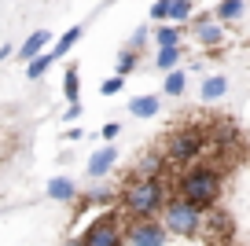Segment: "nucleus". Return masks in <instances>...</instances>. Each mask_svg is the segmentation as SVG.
Here are the masks:
<instances>
[{
    "instance_id": "nucleus-1",
    "label": "nucleus",
    "mask_w": 250,
    "mask_h": 246,
    "mask_svg": "<svg viewBox=\"0 0 250 246\" xmlns=\"http://www.w3.org/2000/svg\"><path fill=\"white\" fill-rule=\"evenodd\" d=\"M166 206V184L162 180H125L122 184V217H129V221H151V217L158 213V209Z\"/></svg>"
},
{
    "instance_id": "nucleus-2",
    "label": "nucleus",
    "mask_w": 250,
    "mask_h": 246,
    "mask_svg": "<svg viewBox=\"0 0 250 246\" xmlns=\"http://www.w3.org/2000/svg\"><path fill=\"white\" fill-rule=\"evenodd\" d=\"M221 187H225V177H221L213 165H188L180 173V184H177V199L191 202L195 209H206L217 202Z\"/></svg>"
},
{
    "instance_id": "nucleus-3",
    "label": "nucleus",
    "mask_w": 250,
    "mask_h": 246,
    "mask_svg": "<svg viewBox=\"0 0 250 246\" xmlns=\"http://www.w3.org/2000/svg\"><path fill=\"white\" fill-rule=\"evenodd\" d=\"M206 151V132L195 129V125H184V129H177L169 140H166V151L162 158L173 162V165H199V158H203Z\"/></svg>"
},
{
    "instance_id": "nucleus-4",
    "label": "nucleus",
    "mask_w": 250,
    "mask_h": 246,
    "mask_svg": "<svg viewBox=\"0 0 250 246\" xmlns=\"http://www.w3.org/2000/svg\"><path fill=\"white\" fill-rule=\"evenodd\" d=\"M158 213H162L158 224L166 228V235H199L203 231V209H195L184 199H166Z\"/></svg>"
},
{
    "instance_id": "nucleus-5",
    "label": "nucleus",
    "mask_w": 250,
    "mask_h": 246,
    "mask_svg": "<svg viewBox=\"0 0 250 246\" xmlns=\"http://www.w3.org/2000/svg\"><path fill=\"white\" fill-rule=\"evenodd\" d=\"M78 243L81 246H125L122 243V209H107L103 217H96Z\"/></svg>"
},
{
    "instance_id": "nucleus-6",
    "label": "nucleus",
    "mask_w": 250,
    "mask_h": 246,
    "mask_svg": "<svg viewBox=\"0 0 250 246\" xmlns=\"http://www.w3.org/2000/svg\"><path fill=\"white\" fill-rule=\"evenodd\" d=\"M166 228L151 217V221H129V228H122V243L129 246H166Z\"/></svg>"
},
{
    "instance_id": "nucleus-7",
    "label": "nucleus",
    "mask_w": 250,
    "mask_h": 246,
    "mask_svg": "<svg viewBox=\"0 0 250 246\" xmlns=\"http://www.w3.org/2000/svg\"><path fill=\"white\" fill-rule=\"evenodd\" d=\"M191 37L199 41V44H206V48H217V44H225V26L221 22H213L210 15H199L195 22H191Z\"/></svg>"
},
{
    "instance_id": "nucleus-8",
    "label": "nucleus",
    "mask_w": 250,
    "mask_h": 246,
    "mask_svg": "<svg viewBox=\"0 0 250 246\" xmlns=\"http://www.w3.org/2000/svg\"><path fill=\"white\" fill-rule=\"evenodd\" d=\"M243 11H247V0H221L210 19H213V22H221V26H228V22H239Z\"/></svg>"
},
{
    "instance_id": "nucleus-9",
    "label": "nucleus",
    "mask_w": 250,
    "mask_h": 246,
    "mask_svg": "<svg viewBox=\"0 0 250 246\" xmlns=\"http://www.w3.org/2000/svg\"><path fill=\"white\" fill-rule=\"evenodd\" d=\"M114 158H118V151L110 144L103 147V151H96L92 158H88V165H85L88 177H103V173H110V169H114Z\"/></svg>"
},
{
    "instance_id": "nucleus-10",
    "label": "nucleus",
    "mask_w": 250,
    "mask_h": 246,
    "mask_svg": "<svg viewBox=\"0 0 250 246\" xmlns=\"http://www.w3.org/2000/svg\"><path fill=\"white\" fill-rule=\"evenodd\" d=\"M166 165H169V162H166L162 154H147V158L136 165L133 177H140V180H162L166 177Z\"/></svg>"
},
{
    "instance_id": "nucleus-11",
    "label": "nucleus",
    "mask_w": 250,
    "mask_h": 246,
    "mask_svg": "<svg viewBox=\"0 0 250 246\" xmlns=\"http://www.w3.org/2000/svg\"><path fill=\"white\" fill-rule=\"evenodd\" d=\"M48 199H55V202H74V199H78V184H74L70 177L48 180Z\"/></svg>"
},
{
    "instance_id": "nucleus-12",
    "label": "nucleus",
    "mask_w": 250,
    "mask_h": 246,
    "mask_svg": "<svg viewBox=\"0 0 250 246\" xmlns=\"http://www.w3.org/2000/svg\"><path fill=\"white\" fill-rule=\"evenodd\" d=\"M48 41H52V33H48V30H33L30 37H26V44L19 48V59H26V62H30V59H37V55L44 52V44H48Z\"/></svg>"
},
{
    "instance_id": "nucleus-13",
    "label": "nucleus",
    "mask_w": 250,
    "mask_h": 246,
    "mask_svg": "<svg viewBox=\"0 0 250 246\" xmlns=\"http://www.w3.org/2000/svg\"><path fill=\"white\" fill-rule=\"evenodd\" d=\"M158 110H162L158 96H136V100H129V114L133 118H155Z\"/></svg>"
},
{
    "instance_id": "nucleus-14",
    "label": "nucleus",
    "mask_w": 250,
    "mask_h": 246,
    "mask_svg": "<svg viewBox=\"0 0 250 246\" xmlns=\"http://www.w3.org/2000/svg\"><path fill=\"white\" fill-rule=\"evenodd\" d=\"M225 92H228V77H225V74H213V77H206V81H203V88H199V96H203L206 103H217Z\"/></svg>"
},
{
    "instance_id": "nucleus-15",
    "label": "nucleus",
    "mask_w": 250,
    "mask_h": 246,
    "mask_svg": "<svg viewBox=\"0 0 250 246\" xmlns=\"http://www.w3.org/2000/svg\"><path fill=\"white\" fill-rule=\"evenodd\" d=\"M184 88H188V70H169V74L162 77V92L169 96V100H177V96H184Z\"/></svg>"
},
{
    "instance_id": "nucleus-16",
    "label": "nucleus",
    "mask_w": 250,
    "mask_h": 246,
    "mask_svg": "<svg viewBox=\"0 0 250 246\" xmlns=\"http://www.w3.org/2000/svg\"><path fill=\"white\" fill-rule=\"evenodd\" d=\"M191 11H195V0H173V4H169V15H166V22L180 30L184 22H191Z\"/></svg>"
},
{
    "instance_id": "nucleus-17",
    "label": "nucleus",
    "mask_w": 250,
    "mask_h": 246,
    "mask_svg": "<svg viewBox=\"0 0 250 246\" xmlns=\"http://www.w3.org/2000/svg\"><path fill=\"white\" fill-rule=\"evenodd\" d=\"M180 62H184V48H158V52H155V66L162 70V74L177 70Z\"/></svg>"
},
{
    "instance_id": "nucleus-18",
    "label": "nucleus",
    "mask_w": 250,
    "mask_h": 246,
    "mask_svg": "<svg viewBox=\"0 0 250 246\" xmlns=\"http://www.w3.org/2000/svg\"><path fill=\"white\" fill-rule=\"evenodd\" d=\"M180 41H184V30H177V26H169V22H158V30H155L158 48H180Z\"/></svg>"
},
{
    "instance_id": "nucleus-19",
    "label": "nucleus",
    "mask_w": 250,
    "mask_h": 246,
    "mask_svg": "<svg viewBox=\"0 0 250 246\" xmlns=\"http://www.w3.org/2000/svg\"><path fill=\"white\" fill-rule=\"evenodd\" d=\"M81 33H85L81 26H70V30H66V33H62L59 41H55V48H52L48 55H52V59H62V55H66V52H70V48H74V44L81 41Z\"/></svg>"
},
{
    "instance_id": "nucleus-20",
    "label": "nucleus",
    "mask_w": 250,
    "mask_h": 246,
    "mask_svg": "<svg viewBox=\"0 0 250 246\" xmlns=\"http://www.w3.org/2000/svg\"><path fill=\"white\" fill-rule=\"evenodd\" d=\"M52 55H48V52H41L37 55V59H30V62H26V77H30V81H41V77H44L48 74V70H52Z\"/></svg>"
},
{
    "instance_id": "nucleus-21",
    "label": "nucleus",
    "mask_w": 250,
    "mask_h": 246,
    "mask_svg": "<svg viewBox=\"0 0 250 246\" xmlns=\"http://www.w3.org/2000/svg\"><path fill=\"white\" fill-rule=\"evenodd\" d=\"M62 92H66V100H70V103H78V96H81V74H78V66H66V74H62Z\"/></svg>"
},
{
    "instance_id": "nucleus-22",
    "label": "nucleus",
    "mask_w": 250,
    "mask_h": 246,
    "mask_svg": "<svg viewBox=\"0 0 250 246\" xmlns=\"http://www.w3.org/2000/svg\"><path fill=\"white\" fill-rule=\"evenodd\" d=\"M136 62H140V55H136V52H129V48H122V55H118V74L114 77H122V81H125V77H129V74H133V70H136Z\"/></svg>"
},
{
    "instance_id": "nucleus-23",
    "label": "nucleus",
    "mask_w": 250,
    "mask_h": 246,
    "mask_svg": "<svg viewBox=\"0 0 250 246\" xmlns=\"http://www.w3.org/2000/svg\"><path fill=\"white\" fill-rule=\"evenodd\" d=\"M147 37H151V30H147V26H140V30H136L133 37H129V44H125V48H129V52H136V55H140V48L147 44Z\"/></svg>"
},
{
    "instance_id": "nucleus-24",
    "label": "nucleus",
    "mask_w": 250,
    "mask_h": 246,
    "mask_svg": "<svg viewBox=\"0 0 250 246\" xmlns=\"http://www.w3.org/2000/svg\"><path fill=\"white\" fill-rule=\"evenodd\" d=\"M169 4H173V0H155V4H151V19H155V22H166V15H169Z\"/></svg>"
},
{
    "instance_id": "nucleus-25",
    "label": "nucleus",
    "mask_w": 250,
    "mask_h": 246,
    "mask_svg": "<svg viewBox=\"0 0 250 246\" xmlns=\"http://www.w3.org/2000/svg\"><path fill=\"white\" fill-rule=\"evenodd\" d=\"M100 92H103V96H114V92H122V77H107V81L100 85Z\"/></svg>"
},
{
    "instance_id": "nucleus-26",
    "label": "nucleus",
    "mask_w": 250,
    "mask_h": 246,
    "mask_svg": "<svg viewBox=\"0 0 250 246\" xmlns=\"http://www.w3.org/2000/svg\"><path fill=\"white\" fill-rule=\"evenodd\" d=\"M118 132H122V125H118V122H107V125H103V132H100V136H103V140L110 144V140H114Z\"/></svg>"
},
{
    "instance_id": "nucleus-27",
    "label": "nucleus",
    "mask_w": 250,
    "mask_h": 246,
    "mask_svg": "<svg viewBox=\"0 0 250 246\" xmlns=\"http://www.w3.org/2000/svg\"><path fill=\"white\" fill-rule=\"evenodd\" d=\"M81 114V103H70V107H66V114H62V118H66V122H74V118H78Z\"/></svg>"
}]
</instances>
